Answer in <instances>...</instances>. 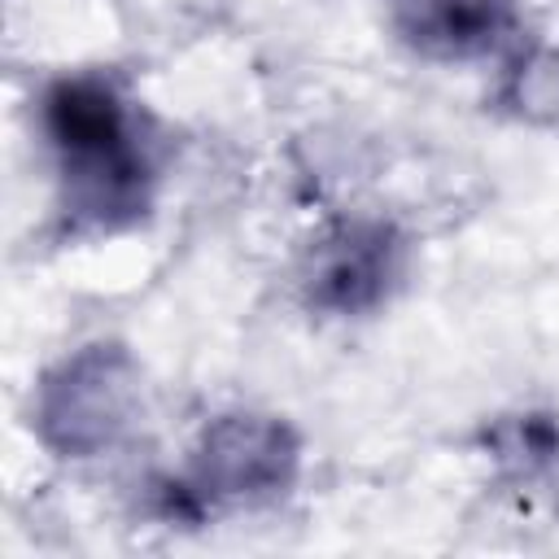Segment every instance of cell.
Wrapping results in <instances>:
<instances>
[{
  "label": "cell",
  "instance_id": "6da1fadb",
  "mask_svg": "<svg viewBox=\"0 0 559 559\" xmlns=\"http://www.w3.org/2000/svg\"><path fill=\"white\" fill-rule=\"evenodd\" d=\"M44 135L57 162L61 214L74 231H118L153 201V140L140 109L105 74H66L44 92Z\"/></svg>",
  "mask_w": 559,
  "mask_h": 559
},
{
  "label": "cell",
  "instance_id": "7a4b0ae2",
  "mask_svg": "<svg viewBox=\"0 0 559 559\" xmlns=\"http://www.w3.org/2000/svg\"><path fill=\"white\" fill-rule=\"evenodd\" d=\"M301 472V441L275 415H218L201 428L188 472L157 485L166 520L197 524L218 507H266L293 489Z\"/></svg>",
  "mask_w": 559,
  "mask_h": 559
},
{
  "label": "cell",
  "instance_id": "3957f363",
  "mask_svg": "<svg viewBox=\"0 0 559 559\" xmlns=\"http://www.w3.org/2000/svg\"><path fill=\"white\" fill-rule=\"evenodd\" d=\"M140 415V367L118 341H92L61 358L35 393V432L61 459L114 450Z\"/></svg>",
  "mask_w": 559,
  "mask_h": 559
},
{
  "label": "cell",
  "instance_id": "277c9868",
  "mask_svg": "<svg viewBox=\"0 0 559 559\" xmlns=\"http://www.w3.org/2000/svg\"><path fill=\"white\" fill-rule=\"evenodd\" d=\"M406 240L384 218H341L332 223L306 262V297L328 314H367L402 280Z\"/></svg>",
  "mask_w": 559,
  "mask_h": 559
},
{
  "label": "cell",
  "instance_id": "5b68a950",
  "mask_svg": "<svg viewBox=\"0 0 559 559\" xmlns=\"http://www.w3.org/2000/svg\"><path fill=\"white\" fill-rule=\"evenodd\" d=\"M397 35L432 61L502 52L520 26L515 0H393Z\"/></svg>",
  "mask_w": 559,
  "mask_h": 559
},
{
  "label": "cell",
  "instance_id": "8992f818",
  "mask_svg": "<svg viewBox=\"0 0 559 559\" xmlns=\"http://www.w3.org/2000/svg\"><path fill=\"white\" fill-rule=\"evenodd\" d=\"M485 450L502 476L515 485H533L559 467V419L550 415H502L485 428Z\"/></svg>",
  "mask_w": 559,
  "mask_h": 559
}]
</instances>
